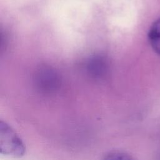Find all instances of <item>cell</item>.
<instances>
[{"label": "cell", "mask_w": 160, "mask_h": 160, "mask_svg": "<svg viewBox=\"0 0 160 160\" xmlns=\"http://www.w3.org/2000/svg\"><path fill=\"white\" fill-rule=\"evenodd\" d=\"M25 145L16 132L6 122L0 121V153L12 158H21Z\"/></svg>", "instance_id": "cell-1"}, {"label": "cell", "mask_w": 160, "mask_h": 160, "mask_svg": "<svg viewBox=\"0 0 160 160\" xmlns=\"http://www.w3.org/2000/svg\"><path fill=\"white\" fill-rule=\"evenodd\" d=\"M148 39L153 50L160 55V18L151 26L148 32Z\"/></svg>", "instance_id": "cell-2"}, {"label": "cell", "mask_w": 160, "mask_h": 160, "mask_svg": "<svg viewBox=\"0 0 160 160\" xmlns=\"http://www.w3.org/2000/svg\"><path fill=\"white\" fill-rule=\"evenodd\" d=\"M103 160H134L129 154L119 151L111 152L108 154Z\"/></svg>", "instance_id": "cell-3"}]
</instances>
